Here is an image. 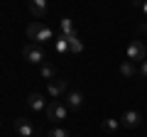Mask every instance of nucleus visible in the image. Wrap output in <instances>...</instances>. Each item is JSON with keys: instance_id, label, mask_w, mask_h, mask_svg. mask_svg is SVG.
<instances>
[{"instance_id": "1", "label": "nucleus", "mask_w": 147, "mask_h": 137, "mask_svg": "<svg viewBox=\"0 0 147 137\" xmlns=\"http://www.w3.org/2000/svg\"><path fill=\"white\" fill-rule=\"evenodd\" d=\"M27 37L32 39V44H44V42H49V39H54V34H52V30H49L47 25H42V22H30L27 25Z\"/></svg>"}, {"instance_id": "2", "label": "nucleus", "mask_w": 147, "mask_h": 137, "mask_svg": "<svg viewBox=\"0 0 147 137\" xmlns=\"http://www.w3.org/2000/svg\"><path fill=\"white\" fill-rule=\"evenodd\" d=\"M127 61H132V64H135V61H145V59H147V44H142L140 42V39H132V42L130 44H127Z\"/></svg>"}, {"instance_id": "3", "label": "nucleus", "mask_w": 147, "mask_h": 137, "mask_svg": "<svg viewBox=\"0 0 147 137\" xmlns=\"http://www.w3.org/2000/svg\"><path fill=\"white\" fill-rule=\"evenodd\" d=\"M44 115H47V120H52V122H61L64 118L69 115V108L64 105V103H59V100H52L47 105V110H44Z\"/></svg>"}, {"instance_id": "4", "label": "nucleus", "mask_w": 147, "mask_h": 137, "mask_svg": "<svg viewBox=\"0 0 147 137\" xmlns=\"http://www.w3.org/2000/svg\"><path fill=\"white\" fill-rule=\"evenodd\" d=\"M22 56H25V61H30V64H39V66L44 64V52H42L39 44H25Z\"/></svg>"}, {"instance_id": "5", "label": "nucleus", "mask_w": 147, "mask_h": 137, "mask_svg": "<svg viewBox=\"0 0 147 137\" xmlns=\"http://www.w3.org/2000/svg\"><path fill=\"white\" fill-rule=\"evenodd\" d=\"M47 91H49V95H52V98H59V95H66V93H69V81L64 79V76H57L54 81H49Z\"/></svg>"}, {"instance_id": "6", "label": "nucleus", "mask_w": 147, "mask_h": 137, "mask_svg": "<svg viewBox=\"0 0 147 137\" xmlns=\"http://www.w3.org/2000/svg\"><path fill=\"white\" fill-rule=\"evenodd\" d=\"M64 105H66L69 110L79 113L81 108H84V93H79V91H69V93L64 95Z\"/></svg>"}, {"instance_id": "7", "label": "nucleus", "mask_w": 147, "mask_h": 137, "mask_svg": "<svg viewBox=\"0 0 147 137\" xmlns=\"http://www.w3.org/2000/svg\"><path fill=\"white\" fill-rule=\"evenodd\" d=\"M15 132L20 137H34V127H32V122L27 120V118H15Z\"/></svg>"}, {"instance_id": "8", "label": "nucleus", "mask_w": 147, "mask_h": 137, "mask_svg": "<svg viewBox=\"0 0 147 137\" xmlns=\"http://www.w3.org/2000/svg\"><path fill=\"white\" fill-rule=\"evenodd\" d=\"M140 122H142V115L137 110H125V113H123V118H120V125L123 127H130V130H135Z\"/></svg>"}, {"instance_id": "9", "label": "nucleus", "mask_w": 147, "mask_h": 137, "mask_svg": "<svg viewBox=\"0 0 147 137\" xmlns=\"http://www.w3.org/2000/svg\"><path fill=\"white\" fill-rule=\"evenodd\" d=\"M27 103H30V108H32L34 113H44V110H47V105H49L47 100H44V95H42V93H30Z\"/></svg>"}, {"instance_id": "10", "label": "nucleus", "mask_w": 147, "mask_h": 137, "mask_svg": "<svg viewBox=\"0 0 147 137\" xmlns=\"http://www.w3.org/2000/svg\"><path fill=\"white\" fill-rule=\"evenodd\" d=\"M27 10L32 12V17H44V12H47V3H44V0H30Z\"/></svg>"}, {"instance_id": "11", "label": "nucleus", "mask_w": 147, "mask_h": 137, "mask_svg": "<svg viewBox=\"0 0 147 137\" xmlns=\"http://www.w3.org/2000/svg\"><path fill=\"white\" fill-rule=\"evenodd\" d=\"M100 127H103V132H108V135H115L118 127H120V120H115V118H105Z\"/></svg>"}, {"instance_id": "12", "label": "nucleus", "mask_w": 147, "mask_h": 137, "mask_svg": "<svg viewBox=\"0 0 147 137\" xmlns=\"http://www.w3.org/2000/svg\"><path fill=\"white\" fill-rule=\"evenodd\" d=\"M66 39H69V52H71V54L84 52V42L79 39V34H74V37H66Z\"/></svg>"}, {"instance_id": "13", "label": "nucleus", "mask_w": 147, "mask_h": 137, "mask_svg": "<svg viewBox=\"0 0 147 137\" xmlns=\"http://www.w3.org/2000/svg\"><path fill=\"white\" fill-rule=\"evenodd\" d=\"M39 74H42V79H49V81H54V79H57V68H54L52 64H47V61H44L42 66H39Z\"/></svg>"}, {"instance_id": "14", "label": "nucleus", "mask_w": 147, "mask_h": 137, "mask_svg": "<svg viewBox=\"0 0 147 137\" xmlns=\"http://www.w3.org/2000/svg\"><path fill=\"white\" fill-rule=\"evenodd\" d=\"M61 34H64V37H74V34H76L71 17H64V20H61Z\"/></svg>"}, {"instance_id": "15", "label": "nucleus", "mask_w": 147, "mask_h": 137, "mask_svg": "<svg viewBox=\"0 0 147 137\" xmlns=\"http://www.w3.org/2000/svg\"><path fill=\"white\" fill-rule=\"evenodd\" d=\"M120 74L125 76V79H132V76L137 74V68H135V64H132V61H123V64H120Z\"/></svg>"}, {"instance_id": "16", "label": "nucleus", "mask_w": 147, "mask_h": 137, "mask_svg": "<svg viewBox=\"0 0 147 137\" xmlns=\"http://www.w3.org/2000/svg\"><path fill=\"white\" fill-rule=\"evenodd\" d=\"M54 47H57V52H59V54H66V52H69V39L61 34L59 39H54Z\"/></svg>"}, {"instance_id": "17", "label": "nucleus", "mask_w": 147, "mask_h": 137, "mask_svg": "<svg viewBox=\"0 0 147 137\" xmlns=\"http://www.w3.org/2000/svg\"><path fill=\"white\" fill-rule=\"evenodd\" d=\"M47 137H71V135H69L64 127H54V130H49V135H47Z\"/></svg>"}, {"instance_id": "18", "label": "nucleus", "mask_w": 147, "mask_h": 137, "mask_svg": "<svg viewBox=\"0 0 147 137\" xmlns=\"http://www.w3.org/2000/svg\"><path fill=\"white\" fill-rule=\"evenodd\" d=\"M137 74H140L142 79H147V59H145V61L140 64V68H137Z\"/></svg>"}, {"instance_id": "19", "label": "nucleus", "mask_w": 147, "mask_h": 137, "mask_svg": "<svg viewBox=\"0 0 147 137\" xmlns=\"http://www.w3.org/2000/svg\"><path fill=\"white\" fill-rule=\"evenodd\" d=\"M137 34H147V25H145V22H142V25L137 27Z\"/></svg>"}, {"instance_id": "20", "label": "nucleus", "mask_w": 147, "mask_h": 137, "mask_svg": "<svg viewBox=\"0 0 147 137\" xmlns=\"http://www.w3.org/2000/svg\"><path fill=\"white\" fill-rule=\"evenodd\" d=\"M142 15L147 17V3H142Z\"/></svg>"}, {"instance_id": "21", "label": "nucleus", "mask_w": 147, "mask_h": 137, "mask_svg": "<svg viewBox=\"0 0 147 137\" xmlns=\"http://www.w3.org/2000/svg\"><path fill=\"white\" fill-rule=\"evenodd\" d=\"M34 137H44V135H39V132H34Z\"/></svg>"}]
</instances>
